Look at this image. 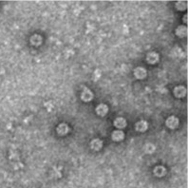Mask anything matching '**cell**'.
I'll use <instances>...</instances> for the list:
<instances>
[{"label":"cell","mask_w":188,"mask_h":188,"mask_svg":"<svg viewBox=\"0 0 188 188\" xmlns=\"http://www.w3.org/2000/svg\"><path fill=\"white\" fill-rule=\"evenodd\" d=\"M134 75L137 79H140V80L144 79L146 75H147V71H146V70L144 69V67H136L134 70Z\"/></svg>","instance_id":"obj_1"},{"label":"cell","mask_w":188,"mask_h":188,"mask_svg":"<svg viewBox=\"0 0 188 188\" xmlns=\"http://www.w3.org/2000/svg\"><path fill=\"white\" fill-rule=\"evenodd\" d=\"M166 125H167V127H169L171 129L177 128L178 125H179V119L175 116H170L166 120Z\"/></svg>","instance_id":"obj_2"},{"label":"cell","mask_w":188,"mask_h":188,"mask_svg":"<svg viewBox=\"0 0 188 188\" xmlns=\"http://www.w3.org/2000/svg\"><path fill=\"white\" fill-rule=\"evenodd\" d=\"M81 98H82L83 101L90 102V101L92 100V98H93V93L90 90H87V88H85V90H84L83 92H82Z\"/></svg>","instance_id":"obj_3"},{"label":"cell","mask_w":188,"mask_h":188,"mask_svg":"<svg viewBox=\"0 0 188 188\" xmlns=\"http://www.w3.org/2000/svg\"><path fill=\"white\" fill-rule=\"evenodd\" d=\"M174 94L175 96L178 98H181V97H184L186 95V88L182 86H179V87H176L175 90H174Z\"/></svg>","instance_id":"obj_4"},{"label":"cell","mask_w":188,"mask_h":188,"mask_svg":"<svg viewBox=\"0 0 188 188\" xmlns=\"http://www.w3.org/2000/svg\"><path fill=\"white\" fill-rule=\"evenodd\" d=\"M112 140L115 141V142H121L124 139V134L121 130H115V131L112 132Z\"/></svg>","instance_id":"obj_5"},{"label":"cell","mask_w":188,"mask_h":188,"mask_svg":"<svg viewBox=\"0 0 188 188\" xmlns=\"http://www.w3.org/2000/svg\"><path fill=\"white\" fill-rule=\"evenodd\" d=\"M146 61H147L149 64H155L159 61V54L156 53V52H149V53L146 55Z\"/></svg>","instance_id":"obj_6"},{"label":"cell","mask_w":188,"mask_h":188,"mask_svg":"<svg viewBox=\"0 0 188 188\" xmlns=\"http://www.w3.org/2000/svg\"><path fill=\"white\" fill-rule=\"evenodd\" d=\"M108 111V107L104 104H101L96 107V113L99 116H104Z\"/></svg>","instance_id":"obj_7"},{"label":"cell","mask_w":188,"mask_h":188,"mask_svg":"<svg viewBox=\"0 0 188 188\" xmlns=\"http://www.w3.org/2000/svg\"><path fill=\"white\" fill-rule=\"evenodd\" d=\"M56 130H57V133H58L59 135H61V136H63V135H67V133H69L70 127H67V124H60Z\"/></svg>","instance_id":"obj_8"},{"label":"cell","mask_w":188,"mask_h":188,"mask_svg":"<svg viewBox=\"0 0 188 188\" xmlns=\"http://www.w3.org/2000/svg\"><path fill=\"white\" fill-rule=\"evenodd\" d=\"M135 128L139 132H144V131H145V130L148 128V124H147V122H145V121H144V120H142V121H140V122H138L137 124H136V127Z\"/></svg>","instance_id":"obj_9"},{"label":"cell","mask_w":188,"mask_h":188,"mask_svg":"<svg viewBox=\"0 0 188 188\" xmlns=\"http://www.w3.org/2000/svg\"><path fill=\"white\" fill-rule=\"evenodd\" d=\"M102 146H103V142L99 139H94L90 142V147L93 150H96V151L100 150L102 148Z\"/></svg>","instance_id":"obj_10"},{"label":"cell","mask_w":188,"mask_h":188,"mask_svg":"<svg viewBox=\"0 0 188 188\" xmlns=\"http://www.w3.org/2000/svg\"><path fill=\"white\" fill-rule=\"evenodd\" d=\"M114 125L117 128L119 129H122V128H124L125 127H127V121L122 118V117H119L117 118L116 120L114 121Z\"/></svg>","instance_id":"obj_11"},{"label":"cell","mask_w":188,"mask_h":188,"mask_svg":"<svg viewBox=\"0 0 188 188\" xmlns=\"http://www.w3.org/2000/svg\"><path fill=\"white\" fill-rule=\"evenodd\" d=\"M30 44L33 46H40L42 44V37L39 34H33L30 37Z\"/></svg>","instance_id":"obj_12"},{"label":"cell","mask_w":188,"mask_h":188,"mask_svg":"<svg viewBox=\"0 0 188 188\" xmlns=\"http://www.w3.org/2000/svg\"><path fill=\"white\" fill-rule=\"evenodd\" d=\"M176 35L179 37H184L187 35V28L184 27V26H180L176 30Z\"/></svg>","instance_id":"obj_13"},{"label":"cell","mask_w":188,"mask_h":188,"mask_svg":"<svg viewBox=\"0 0 188 188\" xmlns=\"http://www.w3.org/2000/svg\"><path fill=\"white\" fill-rule=\"evenodd\" d=\"M165 172H166V170H165V168H164V166H157L156 168L154 169V173H155V175L159 176V177L164 176V175L165 174Z\"/></svg>","instance_id":"obj_14"},{"label":"cell","mask_w":188,"mask_h":188,"mask_svg":"<svg viewBox=\"0 0 188 188\" xmlns=\"http://www.w3.org/2000/svg\"><path fill=\"white\" fill-rule=\"evenodd\" d=\"M186 7H187V2L186 1H179L176 4V8L179 10H184L186 9Z\"/></svg>","instance_id":"obj_15"},{"label":"cell","mask_w":188,"mask_h":188,"mask_svg":"<svg viewBox=\"0 0 188 188\" xmlns=\"http://www.w3.org/2000/svg\"><path fill=\"white\" fill-rule=\"evenodd\" d=\"M144 151L146 153H153L155 151V145L152 144H146L144 145Z\"/></svg>","instance_id":"obj_16"}]
</instances>
